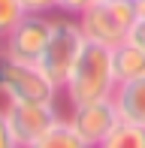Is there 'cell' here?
Here are the masks:
<instances>
[{
  "mask_svg": "<svg viewBox=\"0 0 145 148\" xmlns=\"http://www.w3.org/2000/svg\"><path fill=\"white\" fill-rule=\"evenodd\" d=\"M115 88H118V82H115V70H112V49L85 39L61 94L67 97L70 106H82V103L112 97Z\"/></svg>",
  "mask_w": 145,
  "mask_h": 148,
  "instance_id": "cell-1",
  "label": "cell"
},
{
  "mask_svg": "<svg viewBox=\"0 0 145 148\" xmlns=\"http://www.w3.org/2000/svg\"><path fill=\"white\" fill-rule=\"evenodd\" d=\"M136 21H139L136 0H94L79 15V27H82L85 39L88 42H100L106 49L121 45L130 36Z\"/></svg>",
  "mask_w": 145,
  "mask_h": 148,
  "instance_id": "cell-2",
  "label": "cell"
},
{
  "mask_svg": "<svg viewBox=\"0 0 145 148\" xmlns=\"http://www.w3.org/2000/svg\"><path fill=\"white\" fill-rule=\"evenodd\" d=\"M61 88L36 64H18V60L0 55V97L3 103H57Z\"/></svg>",
  "mask_w": 145,
  "mask_h": 148,
  "instance_id": "cell-3",
  "label": "cell"
},
{
  "mask_svg": "<svg viewBox=\"0 0 145 148\" xmlns=\"http://www.w3.org/2000/svg\"><path fill=\"white\" fill-rule=\"evenodd\" d=\"M85 45V33L79 27V18H55V24H51V36L49 42H45V51L42 58H39V70L45 73V76L51 79V85L55 88L64 91V85H67L70 73H72V64H76L79 51H82Z\"/></svg>",
  "mask_w": 145,
  "mask_h": 148,
  "instance_id": "cell-4",
  "label": "cell"
},
{
  "mask_svg": "<svg viewBox=\"0 0 145 148\" xmlns=\"http://www.w3.org/2000/svg\"><path fill=\"white\" fill-rule=\"evenodd\" d=\"M51 24H55V18L27 12L15 27L0 39V55L18 60V64H39V58L45 51V42L51 36Z\"/></svg>",
  "mask_w": 145,
  "mask_h": 148,
  "instance_id": "cell-5",
  "label": "cell"
},
{
  "mask_svg": "<svg viewBox=\"0 0 145 148\" xmlns=\"http://www.w3.org/2000/svg\"><path fill=\"white\" fill-rule=\"evenodd\" d=\"M70 124L79 136L85 139L91 148L103 145V139L121 124V115H118L115 100H94V103H82V106H70Z\"/></svg>",
  "mask_w": 145,
  "mask_h": 148,
  "instance_id": "cell-6",
  "label": "cell"
},
{
  "mask_svg": "<svg viewBox=\"0 0 145 148\" xmlns=\"http://www.w3.org/2000/svg\"><path fill=\"white\" fill-rule=\"evenodd\" d=\"M6 121H9V130L15 136L18 148H27L34 145L57 118L55 103H3Z\"/></svg>",
  "mask_w": 145,
  "mask_h": 148,
  "instance_id": "cell-7",
  "label": "cell"
},
{
  "mask_svg": "<svg viewBox=\"0 0 145 148\" xmlns=\"http://www.w3.org/2000/svg\"><path fill=\"white\" fill-rule=\"evenodd\" d=\"M112 100H115V106H118L121 121L136 124V127H145V76L118 85L115 94H112Z\"/></svg>",
  "mask_w": 145,
  "mask_h": 148,
  "instance_id": "cell-8",
  "label": "cell"
},
{
  "mask_svg": "<svg viewBox=\"0 0 145 148\" xmlns=\"http://www.w3.org/2000/svg\"><path fill=\"white\" fill-rule=\"evenodd\" d=\"M112 70H115V82L118 85L133 82V79H142L145 76V51L136 42L124 39L121 45L112 49Z\"/></svg>",
  "mask_w": 145,
  "mask_h": 148,
  "instance_id": "cell-9",
  "label": "cell"
},
{
  "mask_svg": "<svg viewBox=\"0 0 145 148\" xmlns=\"http://www.w3.org/2000/svg\"><path fill=\"white\" fill-rule=\"evenodd\" d=\"M27 148H91L88 142H85L82 136H79L76 130H72V124H70V118H57L55 124L49 127V130L42 133V136L36 139L34 145H27Z\"/></svg>",
  "mask_w": 145,
  "mask_h": 148,
  "instance_id": "cell-10",
  "label": "cell"
},
{
  "mask_svg": "<svg viewBox=\"0 0 145 148\" xmlns=\"http://www.w3.org/2000/svg\"><path fill=\"white\" fill-rule=\"evenodd\" d=\"M97 148H145V127L121 121V124L103 139V145H97Z\"/></svg>",
  "mask_w": 145,
  "mask_h": 148,
  "instance_id": "cell-11",
  "label": "cell"
},
{
  "mask_svg": "<svg viewBox=\"0 0 145 148\" xmlns=\"http://www.w3.org/2000/svg\"><path fill=\"white\" fill-rule=\"evenodd\" d=\"M24 15H27V12H24L21 0H0V39L15 27Z\"/></svg>",
  "mask_w": 145,
  "mask_h": 148,
  "instance_id": "cell-12",
  "label": "cell"
},
{
  "mask_svg": "<svg viewBox=\"0 0 145 148\" xmlns=\"http://www.w3.org/2000/svg\"><path fill=\"white\" fill-rule=\"evenodd\" d=\"M94 3V0H57V9L64 12V15H72V18H79L88 6Z\"/></svg>",
  "mask_w": 145,
  "mask_h": 148,
  "instance_id": "cell-13",
  "label": "cell"
},
{
  "mask_svg": "<svg viewBox=\"0 0 145 148\" xmlns=\"http://www.w3.org/2000/svg\"><path fill=\"white\" fill-rule=\"evenodd\" d=\"M24 12H36V15H49L51 9H57V0H21Z\"/></svg>",
  "mask_w": 145,
  "mask_h": 148,
  "instance_id": "cell-14",
  "label": "cell"
},
{
  "mask_svg": "<svg viewBox=\"0 0 145 148\" xmlns=\"http://www.w3.org/2000/svg\"><path fill=\"white\" fill-rule=\"evenodd\" d=\"M0 148H18L15 136H12V130H9V121H6L3 106H0Z\"/></svg>",
  "mask_w": 145,
  "mask_h": 148,
  "instance_id": "cell-15",
  "label": "cell"
},
{
  "mask_svg": "<svg viewBox=\"0 0 145 148\" xmlns=\"http://www.w3.org/2000/svg\"><path fill=\"white\" fill-rule=\"evenodd\" d=\"M130 42H136V45H139V49L145 51V18H139V21H136L133 24V30H130Z\"/></svg>",
  "mask_w": 145,
  "mask_h": 148,
  "instance_id": "cell-16",
  "label": "cell"
},
{
  "mask_svg": "<svg viewBox=\"0 0 145 148\" xmlns=\"http://www.w3.org/2000/svg\"><path fill=\"white\" fill-rule=\"evenodd\" d=\"M136 9H139V18H145V0H136Z\"/></svg>",
  "mask_w": 145,
  "mask_h": 148,
  "instance_id": "cell-17",
  "label": "cell"
}]
</instances>
